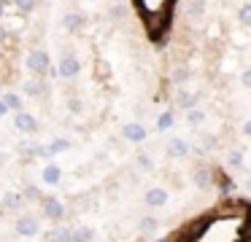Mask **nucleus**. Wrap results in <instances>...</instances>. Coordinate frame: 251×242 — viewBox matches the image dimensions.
<instances>
[{
	"label": "nucleus",
	"instance_id": "f257e3e1",
	"mask_svg": "<svg viewBox=\"0 0 251 242\" xmlns=\"http://www.w3.org/2000/svg\"><path fill=\"white\" fill-rule=\"evenodd\" d=\"M135 8L141 11L143 27L154 43H162L173 22V5L176 0H132Z\"/></svg>",
	"mask_w": 251,
	"mask_h": 242
},
{
	"label": "nucleus",
	"instance_id": "f03ea898",
	"mask_svg": "<svg viewBox=\"0 0 251 242\" xmlns=\"http://www.w3.org/2000/svg\"><path fill=\"white\" fill-rule=\"evenodd\" d=\"M27 67H30V73H35V75H46L49 73V54H46L44 48L30 51L27 54Z\"/></svg>",
	"mask_w": 251,
	"mask_h": 242
},
{
	"label": "nucleus",
	"instance_id": "7ed1b4c3",
	"mask_svg": "<svg viewBox=\"0 0 251 242\" xmlns=\"http://www.w3.org/2000/svg\"><path fill=\"white\" fill-rule=\"evenodd\" d=\"M168 199H170V194H168V188H162V186H154V188H149V191L143 194V204H146V207H151V210L165 207V204H168Z\"/></svg>",
	"mask_w": 251,
	"mask_h": 242
},
{
	"label": "nucleus",
	"instance_id": "20e7f679",
	"mask_svg": "<svg viewBox=\"0 0 251 242\" xmlns=\"http://www.w3.org/2000/svg\"><path fill=\"white\" fill-rule=\"evenodd\" d=\"M14 231H17L19 237H35L41 231V223L35 215H22V218L14 223Z\"/></svg>",
	"mask_w": 251,
	"mask_h": 242
},
{
	"label": "nucleus",
	"instance_id": "39448f33",
	"mask_svg": "<svg viewBox=\"0 0 251 242\" xmlns=\"http://www.w3.org/2000/svg\"><path fill=\"white\" fill-rule=\"evenodd\" d=\"M44 215L54 223H60L65 218V202L62 199H44Z\"/></svg>",
	"mask_w": 251,
	"mask_h": 242
},
{
	"label": "nucleus",
	"instance_id": "423d86ee",
	"mask_svg": "<svg viewBox=\"0 0 251 242\" xmlns=\"http://www.w3.org/2000/svg\"><path fill=\"white\" fill-rule=\"evenodd\" d=\"M192 183H195L197 188H211L213 186V170L211 167H205V164H200V167H195V172H192Z\"/></svg>",
	"mask_w": 251,
	"mask_h": 242
},
{
	"label": "nucleus",
	"instance_id": "0eeeda50",
	"mask_svg": "<svg viewBox=\"0 0 251 242\" xmlns=\"http://www.w3.org/2000/svg\"><path fill=\"white\" fill-rule=\"evenodd\" d=\"M189 143H186L184 137H170V143H168V154H170V159H186L189 156Z\"/></svg>",
	"mask_w": 251,
	"mask_h": 242
},
{
	"label": "nucleus",
	"instance_id": "6e6552de",
	"mask_svg": "<svg viewBox=\"0 0 251 242\" xmlns=\"http://www.w3.org/2000/svg\"><path fill=\"white\" fill-rule=\"evenodd\" d=\"M122 134H125V140H130V143H143V140H146V127H143V124H127V127L122 129Z\"/></svg>",
	"mask_w": 251,
	"mask_h": 242
},
{
	"label": "nucleus",
	"instance_id": "1a4fd4ad",
	"mask_svg": "<svg viewBox=\"0 0 251 242\" xmlns=\"http://www.w3.org/2000/svg\"><path fill=\"white\" fill-rule=\"evenodd\" d=\"M14 124H17V129H22V132H35V129H38V121L25 110H19L17 116H14Z\"/></svg>",
	"mask_w": 251,
	"mask_h": 242
},
{
	"label": "nucleus",
	"instance_id": "9d476101",
	"mask_svg": "<svg viewBox=\"0 0 251 242\" xmlns=\"http://www.w3.org/2000/svg\"><path fill=\"white\" fill-rule=\"evenodd\" d=\"M213 186H216L222 194H229V191L235 188V183H232V177H229L227 172H222V170H213Z\"/></svg>",
	"mask_w": 251,
	"mask_h": 242
},
{
	"label": "nucleus",
	"instance_id": "9b49d317",
	"mask_svg": "<svg viewBox=\"0 0 251 242\" xmlns=\"http://www.w3.org/2000/svg\"><path fill=\"white\" fill-rule=\"evenodd\" d=\"M41 180H44L46 186H57V183L62 180V170L57 164H46L44 172H41Z\"/></svg>",
	"mask_w": 251,
	"mask_h": 242
},
{
	"label": "nucleus",
	"instance_id": "f8f14e48",
	"mask_svg": "<svg viewBox=\"0 0 251 242\" xmlns=\"http://www.w3.org/2000/svg\"><path fill=\"white\" fill-rule=\"evenodd\" d=\"M76 73H78V59L76 57H62V62H60V75L62 78H73Z\"/></svg>",
	"mask_w": 251,
	"mask_h": 242
},
{
	"label": "nucleus",
	"instance_id": "ddd939ff",
	"mask_svg": "<svg viewBox=\"0 0 251 242\" xmlns=\"http://www.w3.org/2000/svg\"><path fill=\"white\" fill-rule=\"evenodd\" d=\"M49 242H73V229H65V226H57V229L49 231L46 237Z\"/></svg>",
	"mask_w": 251,
	"mask_h": 242
},
{
	"label": "nucleus",
	"instance_id": "4468645a",
	"mask_svg": "<svg viewBox=\"0 0 251 242\" xmlns=\"http://www.w3.org/2000/svg\"><path fill=\"white\" fill-rule=\"evenodd\" d=\"M157 229H159V220L154 218V215H146V218L138 220V231H141V234H154Z\"/></svg>",
	"mask_w": 251,
	"mask_h": 242
},
{
	"label": "nucleus",
	"instance_id": "2eb2a0df",
	"mask_svg": "<svg viewBox=\"0 0 251 242\" xmlns=\"http://www.w3.org/2000/svg\"><path fill=\"white\" fill-rule=\"evenodd\" d=\"M22 204H25V194L11 191V194H6V197H3V207H6V210H19Z\"/></svg>",
	"mask_w": 251,
	"mask_h": 242
},
{
	"label": "nucleus",
	"instance_id": "dca6fc26",
	"mask_svg": "<svg viewBox=\"0 0 251 242\" xmlns=\"http://www.w3.org/2000/svg\"><path fill=\"white\" fill-rule=\"evenodd\" d=\"M95 240V231L89 226H76L73 229V242H92Z\"/></svg>",
	"mask_w": 251,
	"mask_h": 242
},
{
	"label": "nucleus",
	"instance_id": "f3484780",
	"mask_svg": "<svg viewBox=\"0 0 251 242\" xmlns=\"http://www.w3.org/2000/svg\"><path fill=\"white\" fill-rule=\"evenodd\" d=\"M62 24H65V30H81V24H84V16H81V14H65V19H62Z\"/></svg>",
	"mask_w": 251,
	"mask_h": 242
},
{
	"label": "nucleus",
	"instance_id": "a211bd4d",
	"mask_svg": "<svg viewBox=\"0 0 251 242\" xmlns=\"http://www.w3.org/2000/svg\"><path fill=\"white\" fill-rule=\"evenodd\" d=\"M224 161H227V167H232V170H240V167H243V154H240V151H229Z\"/></svg>",
	"mask_w": 251,
	"mask_h": 242
},
{
	"label": "nucleus",
	"instance_id": "6ab92c4d",
	"mask_svg": "<svg viewBox=\"0 0 251 242\" xmlns=\"http://www.w3.org/2000/svg\"><path fill=\"white\" fill-rule=\"evenodd\" d=\"M3 102H6L8 105V110H22V100H19L17 94H11V91H8V94H3Z\"/></svg>",
	"mask_w": 251,
	"mask_h": 242
},
{
	"label": "nucleus",
	"instance_id": "aec40b11",
	"mask_svg": "<svg viewBox=\"0 0 251 242\" xmlns=\"http://www.w3.org/2000/svg\"><path fill=\"white\" fill-rule=\"evenodd\" d=\"M173 121H176V116H173V113H162V116L157 118V129H159V132H165V129H170V127H173Z\"/></svg>",
	"mask_w": 251,
	"mask_h": 242
},
{
	"label": "nucleus",
	"instance_id": "412c9836",
	"mask_svg": "<svg viewBox=\"0 0 251 242\" xmlns=\"http://www.w3.org/2000/svg\"><path fill=\"white\" fill-rule=\"evenodd\" d=\"M71 148V140H54V143H49V156L54 154H62V151Z\"/></svg>",
	"mask_w": 251,
	"mask_h": 242
},
{
	"label": "nucleus",
	"instance_id": "4be33fe9",
	"mask_svg": "<svg viewBox=\"0 0 251 242\" xmlns=\"http://www.w3.org/2000/svg\"><path fill=\"white\" fill-rule=\"evenodd\" d=\"M195 102H197V94H186V91H181V94H178V105L181 108H189V110H192Z\"/></svg>",
	"mask_w": 251,
	"mask_h": 242
},
{
	"label": "nucleus",
	"instance_id": "5701e85b",
	"mask_svg": "<svg viewBox=\"0 0 251 242\" xmlns=\"http://www.w3.org/2000/svg\"><path fill=\"white\" fill-rule=\"evenodd\" d=\"M138 167H141V170H146V172H151L154 170V161H151V156L149 154H138Z\"/></svg>",
	"mask_w": 251,
	"mask_h": 242
},
{
	"label": "nucleus",
	"instance_id": "b1692460",
	"mask_svg": "<svg viewBox=\"0 0 251 242\" xmlns=\"http://www.w3.org/2000/svg\"><path fill=\"white\" fill-rule=\"evenodd\" d=\"M202 118H205V113H202V110H197V108H192V110H189V116H186V121H189L192 127H197V124H202Z\"/></svg>",
	"mask_w": 251,
	"mask_h": 242
},
{
	"label": "nucleus",
	"instance_id": "393cba45",
	"mask_svg": "<svg viewBox=\"0 0 251 242\" xmlns=\"http://www.w3.org/2000/svg\"><path fill=\"white\" fill-rule=\"evenodd\" d=\"M189 16H192V19L202 16V0H192V3H189Z\"/></svg>",
	"mask_w": 251,
	"mask_h": 242
},
{
	"label": "nucleus",
	"instance_id": "a878e982",
	"mask_svg": "<svg viewBox=\"0 0 251 242\" xmlns=\"http://www.w3.org/2000/svg\"><path fill=\"white\" fill-rule=\"evenodd\" d=\"M213 145H216V140H213L211 134H205V137H200V143H197V148H200V151H211Z\"/></svg>",
	"mask_w": 251,
	"mask_h": 242
},
{
	"label": "nucleus",
	"instance_id": "bb28decb",
	"mask_svg": "<svg viewBox=\"0 0 251 242\" xmlns=\"http://www.w3.org/2000/svg\"><path fill=\"white\" fill-rule=\"evenodd\" d=\"M240 22L251 27V3H246L243 8H240Z\"/></svg>",
	"mask_w": 251,
	"mask_h": 242
},
{
	"label": "nucleus",
	"instance_id": "cd10ccee",
	"mask_svg": "<svg viewBox=\"0 0 251 242\" xmlns=\"http://www.w3.org/2000/svg\"><path fill=\"white\" fill-rule=\"evenodd\" d=\"M22 194H25V199H41V191L35 186H25Z\"/></svg>",
	"mask_w": 251,
	"mask_h": 242
},
{
	"label": "nucleus",
	"instance_id": "c85d7f7f",
	"mask_svg": "<svg viewBox=\"0 0 251 242\" xmlns=\"http://www.w3.org/2000/svg\"><path fill=\"white\" fill-rule=\"evenodd\" d=\"M35 0H17V8L22 11V14H27V11H33Z\"/></svg>",
	"mask_w": 251,
	"mask_h": 242
},
{
	"label": "nucleus",
	"instance_id": "c756f323",
	"mask_svg": "<svg viewBox=\"0 0 251 242\" xmlns=\"http://www.w3.org/2000/svg\"><path fill=\"white\" fill-rule=\"evenodd\" d=\"M111 16H114V19H122V16H125V8H122V5H116V8L111 11Z\"/></svg>",
	"mask_w": 251,
	"mask_h": 242
},
{
	"label": "nucleus",
	"instance_id": "7c9ffc66",
	"mask_svg": "<svg viewBox=\"0 0 251 242\" xmlns=\"http://www.w3.org/2000/svg\"><path fill=\"white\" fill-rule=\"evenodd\" d=\"M25 89H27V94H38V91H41V86H38V84H27Z\"/></svg>",
	"mask_w": 251,
	"mask_h": 242
},
{
	"label": "nucleus",
	"instance_id": "2f4dec72",
	"mask_svg": "<svg viewBox=\"0 0 251 242\" xmlns=\"http://www.w3.org/2000/svg\"><path fill=\"white\" fill-rule=\"evenodd\" d=\"M243 84H246V86H251V67L243 73Z\"/></svg>",
	"mask_w": 251,
	"mask_h": 242
},
{
	"label": "nucleus",
	"instance_id": "473e14b6",
	"mask_svg": "<svg viewBox=\"0 0 251 242\" xmlns=\"http://www.w3.org/2000/svg\"><path fill=\"white\" fill-rule=\"evenodd\" d=\"M6 113H8V105H6V102H3V100H0V118L6 116Z\"/></svg>",
	"mask_w": 251,
	"mask_h": 242
},
{
	"label": "nucleus",
	"instance_id": "72a5a7b5",
	"mask_svg": "<svg viewBox=\"0 0 251 242\" xmlns=\"http://www.w3.org/2000/svg\"><path fill=\"white\" fill-rule=\"evenodd\" d=\"M243 134H246V137H251V121L243 124Z\"/></svg>",
	"mask_w": 251,
	"mask_h": 242
},
{
	"label": "nucleus",
	"instance_id": "f704fd0d",
	"mask_svg": "<svg viewBox=\"0 0 251 242\" xmlns=\"http://www.w3.org/2000/svg\"><path fill=\"white\" fill-rule=\"evenodd\" d=\"M173 81L178 84V81H184V70H176V75H173Z\"/></svg>",
	"mask_w": 251,
	"mask_h": 242
},
{
	"label": "nucleus",
	"instance_id": "c9c22d12",
	"mask_svg": "<svg viewBox=\"0 0 251 242\" xmlns=\"http://www.w3.org/2000/svg\"><path fill=\"white\" fill-rule=\"evenodd\" d=\"M6 41V30H3V27H0V43Z\"/></svg>",
	"mask_w": 251,
	"mask_h": 242
},
{
	"label": "nucleus",
	"instance_id": "e433bc0d",
	"mask_svg": "<svg viewBox=\"0 0 251 242\" xmlns=\"http://www.w3.org/2000/svg\"><path fill=\"white\" fill-rule=\"evenodd\" d=\"M0 14H3V0H0Z\"/></svg>",
	"mask_w": 251,
	"mask_h": 242
}]
</instances>
